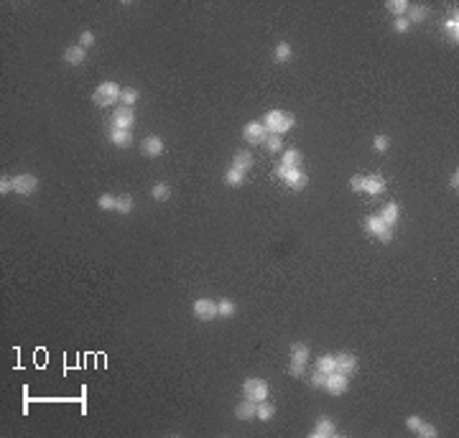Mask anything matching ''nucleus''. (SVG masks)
Masks as SVG:
<instances>
[{
  "instance_id": "obj_1",
  "label": "nucleus",
  "mask_w": 459,
  "mask_h": 438,
  "mask_svg": "<svg viewBox=\"0 0 459 438\" xmlns=\"http://www.w3.org/2000/svg\"><path fill=\"white\" fill-rule=\"evenodd\" d=\"M263 125L268 128L270 135H286L291 128H293V115L283 112V110H270L263 120Z\"/></svg>"
},
{
  "instance_id": "obj_2",
  "label": "nucleus",
  "mask_w": 459,
  "mask_h": 438,
  "mask_svg": "<svg viewBox=\"0 0 459 438\" xmlns=\"http://www.w3.org/2000/svg\"><path fill=\"white\" fill-rule=\"evenodd\" d=\"M276 174H278V179H283V184H286V186H291L293 191H301V189L309 184V176L301 171V166H296V168L278 166V168H276Z\"/></svg>"
},
{
  "instance_id": "obj_3",
  "label": "nucleus",
  "mask_w": 459,
  "mask_h": 438,
  "mask_svg": "<svg viewBox=\"0 0 459 438\" xmlns=\"http://www.w3.org/2000/svg\"><path fill=\"white\" fill-rule=\"evenodd\" d=\"M242 395H245L247 400L260 403V400H268L270 390H268V382H265V380H260V377H250V380H245V385H242Z\"/></svg>"
},
{
  "instance_id": "obj_4",
  "label": "nucleus",
  "mask_w": 459,
  "mask_h": 438,
  "mask_svg": "<svg viewBox=\"0 0 459 438\" xmlns=\"http://www.w3.org/2000/svg\"><path fill=\"white\" fill-rule=\"evenodd\" d=\"M365 229H368L373 237H378L380 242H385V245L393 239V227H391V224H385L380 217H368V219H365Z\"/></svg>"
},
{
  "instance_id": "obj_5",
  "label": "nucleus",
  "mask_w": 459,
  "mask_h": 438,
  "mask_svg": "<svg viewBox=\"0 0 459 438\" xmlns=\"http://www.w3.org/2000/svg\"><path fill=\"white\" fill-rule=\"evenodd\" d=\"M36 186H38V179H36L33 174H20V176H13V191H15V194H20V197L33 194V191H36Z\"/></svg>"
},
{
  "instance_id": "obj_6",
  "label": "nucleus",
  "mask_w": 459,
  "mask_h": 438,
  "mask_svg": "<svg viewBox=\"0 0 459 438\" xmlns=\"http://www.w3.org/2000/svg\"><path fill=\"white\" fill-rule=\"evenodd\" d=\"M133 123H135L133 107H125V105H123V107L115 110V115H112V128H115V130H130Z\"/></svg>"
},
{
  "instance_id": "obj_7",
  "label": "nucleus",
  "mask_w": 459,
  "mask_h": 438,
  "mask_svg": "<svg viewBox=\"0 0 459 438\" xmlns=\"http://www.w3.org/2000/svg\"><path fill=\"white\" fill-rule=\"evenodd\" d=\"M268 128L263 125V123H247L245 128H242V138L247 140V143H265L268 140Z\"/></svg>"
},
{
  "instance_id": "obj_8",
  "label": "nucleus",
  "mask_w": 459,
  "mask_h": 438,
  "mask_svg": "<svg viewBox=\"0 0 459 438\" xmlns=\"http://www.w3.org/2000/svg\"><path fill=\"white\" fill-rule=\"evenodd\" d=\"M194 316L202 319V321H212V319L217 316V301L197 298V301H194Z\"/></svg>"
},
{
  "instance_id": "obj_9",
  "label": "nucleus",
  "mask_w": 459,
  "mask_h": 438,
  "mask_svg": "<svg viewBox=\"0 0 459 438\" xmlns=\"http://www.w3.org/2000/svg\"><path fill=\"white\" fill-rule=\"evenodd\" d=\"M347 385H350V377L334 370V372H329V375H327V382H324V390H329L332 395H342V393L347 390Z\"/></svg>"
},
{
  "instance_id": "obj_10",
  "label": "nucleus",
  "mask_w": 459,
  "mask_h": 438,
  "mask_svg": "<svg viewBox=\"0 0 459 438\" xmlns=\"http://www.w3.org/2000/svg\"><path fill=\"white\" fill-rule=\"evenodd\" d=\"M334 364H337V372H342V375H355V370H357V357L355 354H350V352H339V354H334Z\"/></svg>"
},
{
  "instance_id": "obj_11",
  "label": "nucleus",
  "mask_w": 459,
  "mask_h": 438,
  "mask_svg": "<svg viewBox=\"0 0 459 438\" xmlns=\"http://www.w3.org/2000/svg\"><path fill=\"white\" fill-rule=\"evenodd\" d=\"M334 433H337V428H334V421H332L329 416H322V418L316 421L314 431H311L314 438H332Z\"/></svg>"
},
{
  "instance_id": "obj_12",
  "label": "nucleus",
  "mask_w": 459,
  "mask_h": 438,
  "mask_svg": "<svg viewBox=\"0 0 459 438\" xmlns=\"http://www.w3.org/2000/svg\"><path fill=\"white\" fill-rule=\"evenodd\" d=\"M385 191V179L380 174H373V176H365V194L370 197H380Z\"/></svg>"
},
{
  "instance_id": "obj_13",
  "label": "nucleus",
  "mask_w": 459,
  "mask_h": 438,
  "mask_svg": "<svg viewBox=\"0 0 459 438\" xmlns=\"http://www.w3.org/2000/svg\"><path fill=\"white\" fill-rule=\"evenodd\" d=\"M97 92H100V94H102L110 105H115V102L120 100V92H123V89H120L115 82H102V84L97 87Z\"/></svg>"
},
{
  "instance_id": "obj_14",
  "label": "nucleus",
  "mask_w": 459,
  "mask_h": 438,
  "mask_svg": "<svg viewBox=\"0 0 459 438\" xmlns=\"http://www.w3.org/2000/svg\"><path fill=\"white\" fill-rule=\"evenodd\" d=\"M64 59H66V64H72V66H79V64L87 59V48H82L79 43H77V46H69V48L64 51Z\"/></svg>"
},
{
  "instance_id": "obj_15",
  "label": "nucleus",
  "mask_w": 459,
  "mask_h": 438,
  "mask_svg": "<svg viewBox=\"0 0 459 438\" xmlns=\"http://www.w3.org/2000/svg\"><path fill=\"white\" fill-rule=\"evenodd\" d=\"M309 347L306 344H301V342H296V344H291V362L293 364H304L306 367V362H309Z\"/></svg>"
},
{
  "instance_id": "obj_16",
  "label": "nucleus",
  "mask_w": 459,
  "mask_h": 438,
  "mask_svg": "<svg viewBox=\"0 0 459 438\" xmlns=\"http://www.w3.org/2000/svg\"><path fill=\"white\" fill-rule=\"evenodd\" d=\"M143 153L151 156V158H153V156H161V153H164V140H161L158 135L146 138V140H143Z\"/></svg>"
},
{
  "instance_id": "obj_17",
  "label": "nucleus",
  "mask_w": 459,
  "mask_h": 438,
  "mask_svg": "<svg viewBox=\"0 0 459 438\" xmlns=\"http://www.w3.org/2000/svg\"><path fill=\"white\" fill-rule=\"evenodd\" d=\"M255 405H258L255 400H247V398H245V400L235 408V416H237L240 421H250V418H255Z\"/></svg>"
},
{
  "instance_id": "obj_18",
  "label": "nucleus",
  "mask_w": 459,
  "mask_h": 438,
  "mask_svg": "<svg viewBox=\"0 0 459 438\" xmlns=\"http://www.w3.org/2000/svg\"><path fill=\"white\" fill-rule=\"evenodd\" d=\"M378 217L383 219L385 224H391V227H393V224L398 222V217H401V207H398L396 202H391V204H385V207H383V212H380Z\"/></svg>"
},
{
  "instance_id": "obj_19",
  "label": "nucleus",
  "mask_w": 459,
  "mask_h": 438,
  "mask_svg": "<svg viewBox=\"0 0 459 438\" xmlns=\"http://www.w3.org/2000/svg\"><path fill=\"white\" fill-rule=\"evenodd\" d=\"M110 140H112V145H118V148H128V145L133 143V135H130V130H115V128H112Z\"/></svg>"
},
{
  "instance_id": "obj_20",
  "label": "nucleus",
  "mask_w": 459,
  "mask_h": 438,
  "mask_svg": "<svg viewBox=\"0 0 459 438\" xmlns=\"http://www.w3.org/2000/svg\"><path fill=\"white\" fill-rule=\"evenodd\" d=\"M232 168H237V171L247 174V171L253 168V156H250L247 151H240V153L235 156V161H232Z\"/></svg>"
},
{
  "instance_id": "obj_21",
  "label": "nucleus",
  "mask_w": 459,
  "mask_h": 438,
  "mask_svg": "<svg viewBox=\"0 0 459 438\" xmlns=\"http://www.w3.org/2000/svg\"><path fill=\"white\" fill-rule=\"evenodd\" d=\"M273 416H276V405H273V403L260 400V403L255 405V418H258V421H270Z\"/></svg>"
},
{
  "instance_id": "obj_22",
  "label": "nucleus",
  "mask_w": 459,
  "mask_h": 438,
  "mask_svg": "<svg viewBox=\"0 0 459 438\" xmlns=\"http://www.w3.org/2000/svg\"><path fill=\"white\" fill-rule=\"evenodd\" d=\"M281 166H288V168L301 166V151H299V148H288V151H283V161H281Z\"/></svg>"
},
{
  "instance_id": "obj_23",
  "label": "nucleus",
  "mask_w": 459,
  "mask_h": 438,
  "mask_svg": "<svg viewBox=\"0 0 459 438\" xmlns=\"http://www.w3.org/2000/svg\"><path fill=\"white\" fill-rule=\"evenodd\" d=\"M426 15H429V5H414V8H408V13H406V18H408L411 23H421V20H426Z\"/></svg>"
},
{
  "instance_id": "obj_24",
  "label": "nucleus",
  "mask_w": 459,
  "mask_h": 438,
  "mask_svg": "<svg viewBox=\"0 0 459 438\" xmlns=\"http://www.w3.org/2000/svg\"><path fill=\"white\" fill-rule=\"evenodd\" d=\"M316 370H319V372H324V375L334 372V370H337V364H334V354H322V357L316 359Z\"/></svg>"
},
{
  "instance_id": "obj_25",
  "label": "nucleus",
  "mask_w": 459,
  "mask_h": 438,
  "mask_svg": "<svg viewBox=\"0 0 459 438\" xmlns=\"http://www.w3.org/2000/svg\"><path fill=\"white\" fill-rule=\"evenodd\" d=\"M444 28H447V33H449V41H452V43H457V41H459V18H457V13H452V18H447Z\"/></svg>"
},
{
  "instance_id": "obj_26",
  "label": "nucleus",
  "mask_w": 459,
  "mask_h": 438,
  "mask_svg": "<svg viewBox=\"0 0 459 438\" xmlns=\"http://www.w3.org/2000/svg\"><path fill=\"white\" fill-rule=\"evenodd\" d=\"M115 212H118V214H130V212H133V197H128V194L118 197V199H115Z\"/></svg>"
},
{
  "instance_id": "obj_27",
  "label": "nucleus",
  "mask_w": 459,
  "mask_h": 438,
  "mask_svg": "<svg viewBox=\"0 0 459 438\" xmlns=\"http://www.w3.org/2000/svg\"><path fill=\"white\" fill-rule=\"evenodd\" d=\"M408 8H411V3H408V0H391V3H388V10H391L396 18H398V15H406V13H408Z\"/></svg>"
},
{
  "instance_id": "obj_28",
  "label": "nucleus",
  "mask_w": 459,
  "mask_h": 438,
  "mask_svg": "<svg viewBox=\"0 0 459 438\" xmlns=\"http://www.w3.org/2000/svg\"><path fill=\"white\" fill-rule=\"evenodd\" d=\"M273 56H276V61H278V64H286V61H291L293 51H291V46H288V43H278Z\"/></svg>"
},
{
  "instance_id": "obj_29",
  "label": "nucleus",
  "mask_w": 459,
  "mask_h": 438,
  "mask_svg": "<svg viewBox=\"0 0 459 438\" xmlns=\"http://www.w3.org/2000/svg\"><path fill=\"white\" fill-rule=\"evenodd\" d=\"M120 102H123L125 107H133V105L138 102V89H133V87H125V89L120 92Z\"/></svg>"
},
{
  "instance_id": "obj_30",
  "label": "nucleus",
  "mask_w": 459,
  "mask_h": 438,
  "mask_svg": "<svg viewBox=\"0 0 459 438\" xmlns=\"http://www.w3.org/2000/svg\"><path fill=\"white\" fill-rule=\"evenodd\" d=\"M232 313H235V303H232L230 298H220V301H217V316L230 319Z\"/></svg>"
},
{
  "instance_id": "obj_31",
  "label": "nucleus",
  "mask_w": 459,
  "mask_h": 438,
  "mask_svg": "<svg viewBox=\"0 0 459 438\" xmlns=\"http://www.w3.org/2000/svg\"><path fill=\"white\" fill-rule=\"evenodd\" d=\"M151 197H153L156 202H164V199H169V197H171V189H169V184H156V186L151 189Z\"/></svg>"
},
{
  "instance_id": "obj_32",
  "label": "nucleus",
  "mask_w": 459,
  "mask_h": 438,
  "mask_svg": "<svg viewBox=\"0 0 459 438\" xmlns=\"http://www.w3.org/2000/svg\"><path fill=\"white\" fill-rule=\"evenodd\" d=\"M242 181H245V174L237 171V168H230L227 174H225V184H227V186H240Z\"/></svg>"
},
{
  "instance_id": "obj_33",
  "label": "nucleus",
  "mask_w": 459,
  "mask_h": 438,
  "mask_svg": "<svg viewBox=\"0 0 459 438\" xmlns=\"http://www.w3.org/2000/svg\"><path fill=\"white\" fill-rule=\"evenodd\" d=\"M281 145H283L281 135H268V140H265V148H268L270 153H278V151H281Z\"/></svg>"
},
{
  "instance_id": "obj_34",
  "label": "nucleus",
  "mask_w": 459,
  "mask_h": 438,
  "mask_svg": "<svg viewBox=\"0 0 459 438\" xmlns=\"http://www.w3.org/2000/svg\"><path fill=\"white\" fill-rule=\"evenodd\" d=\"M115 199H118V197H112V194H102V197L97 199V204H100V209H112V212H115Z\"/></svg>"
},
{
  "instance_id": "obj_35",
  "label": "nucleus",
  "mask_w": 459,
  "mask_h": 438,
  "mask_svg": "<svg viewBox=\"0 0 459 438\" xmlns=\"http://www.w3.org/2000/svg\"><path fill=\"white\" fill-rule=\"evenodd\" d=\"M416 433L421 438H434L437 436V426H431V423H421L419 428H416Z\"/></svg>"
},
{
  "instance_id": "obj_36",
  "label": "nucleus",
  "mask_w": 459,
  "mask_h": 438,
  "mask_svg": "<svg viewBox=\"0 0 459 438\" xmlns=\"http://www.w3.org/2000/svg\"><path fill=\"white\" fill-rule=\"evenodd\" d=\"M373 145H375V151H380V153H385V151L391 148V140H388V135H375V140H373Z\"/></svg>"
},
{
  "instance_id": "obj_37",
  "label": "nucleus",
  "mask_w": 459,
  "mask_h": 438,
  "mask_svg": "<svg viewBox=\"0 0 459 438\" xmlns=\"http://www.w3.org/2000/svg\"><path fill=\"white\" fill-rule=\"evenodd\" d=\"M393 26H396V31H398V33H406V31H408V28H411V20H408V18H406V15H398V18H396V23H393Z\"/></svg>"
},
{
  "instance_id": "obj_38",
  "label": "nucleus",
  "mask_w": 459,
  "mask_h": 438,
  "mask_svg": "<svg viewBox=\"0 0 459 438\" xmlns=\"http://www.w3.org/2000/svg\"><path fill=\"white\" fill-rule=\"evenodd\" d=\"M350 186H352V191H365V176H362V174H355L352 181H350Z\"/></svg>"
},
{
  "instance_id": "obj_39",
  "label": "nucleus",
  "mask_w": 459,
  "mask_h": 438,
  "mask_svg": "<svg viewBox=\"0 0 459 438\" xmlns=\"http://www.w3.org/2000/svg\"><path fill=\"white\" fill-rule=\"evenodd\" d=\"M92 43H95V33H92V31H84V33L79 36V46H82V48H89Z\"/></svg>"
},
{
  "instance_id": "obj_40",
  "label": "nucleus",
  "mask_w": 459,
  "mask_h": 438,
  "mask_svg": "<svg viewBox=\"0 0 459 438\" xmlns=\"http://www.w3.org/2000/svg\"><path fill=\"white\" fill-rule=\"evenodd\" d=\"M309 382H311V385H314V387H324V382H327V375H324V372H319V370H316V372H314V375H311V377H309Z\"/></svg>"
},
{
  "instance_id": "obj_41",
  "label": "nucleus",
  "mask_w": 459,
  "mask_h": 438,
  "mask_svg": "<svg viewBox=\"0 0 459 438\" xmlns=\"http://www.w3.org/2000/svg\"><path fill=\"white\" fill-rule=\"evenodd\" d=\"M10 191H13V179L3 176V181H0V194L5 197V194H10Z\"/></svg>"
},
{
  "instance_id": "obj_42",
  "label": "nucleus",
  "mask_w": 459,
  "mask_h": 438,
  "mask_svg": "<svg viewBox=\"0 0 459 438\" xmlns=\"http://www.w3.org/2000/svg\"><path fill=\"white\" fill-rule=\"evenodd\" d=\"M288 375H291V377H304V364H293V362H291Z\"/></svg>"
},
{
  "instance_id": "obj_43",
  "label": "nucleus",
  "mask_w": 459,
  "mask_h": 438,
  "mask_svg": "<svg viewBox=\"0 0 459 438\" xmlns=\"http://www.w3.org/2000/svg\"><path fill=\"white\" fill-rule=\"evenodd\" d=\"M421 423H424V421H421L419 416H408V418H406V426H408L411 431H416V428H419Z\"/></svg>"
},
{
  "instance_id": "obj_44",
  "label": "nucleus",
  "mask_w": 459,
  "mask_h": 438,
  "mask_svg": "<svg viewBox=\"0 0 459 438\" xmlns=\"http://www.w3.org/2000/svg\"><path fill=\"white\" fill-rule=\"evenodd\" d=\"M449 184H452V189H457V186H459V176H457V174L449 179Z\"/></svg>"
}]
</instances>
